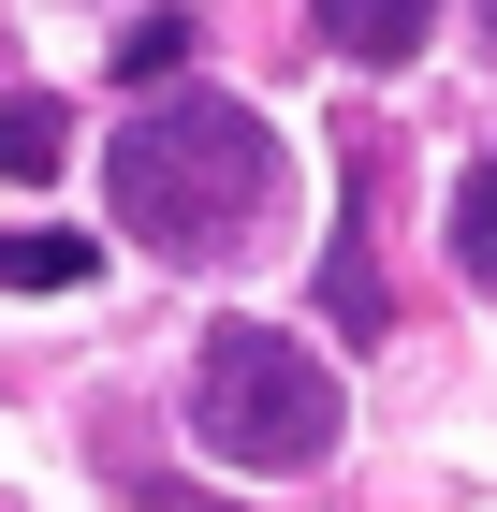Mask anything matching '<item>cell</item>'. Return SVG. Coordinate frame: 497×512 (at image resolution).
<instances>
[{"instance_id":"9c48e42d","label":"cell","mask_w":497,"mask_h":512,"mask_svg":"<svg viewBox=\"0 0 497 512\" xmlns=\"http://www.w3.org/2000/svg\"><path fill=\"white\" fill-rule=\"evenodd\" d=\"M483 30H497V0H483Z\"/></svg>"},{"instance_id":"3957f363","label":"cell","mask_w":497,"mask_h":512,"mask_svg":"<svg viewBox=\"0 0 497 512\" xmlns=\"http://www.w3.org/2000/svg\"><path fill=\"white\" fill-rule=\"evenodd\" d=\"M307 15H322V44H337V59H366V74L424 59V30H439V0H307Z\"/></svg>"},{"instance_id":"6da1fadb","label":"cell","mask_w":497,"mask_h":512,"mask_svg":"<svg viewBox=\"0 0 497 512\" xmlns=\"http://www.w3.org/2000/svg\"><path fill=\"white\" fill-rule=\"evenodd\" d=\"M103 191H117V235L147 264H249L293 220V161L234 88H161L147 118H117Z\"/></svg>"},{"instance_id":"5b68a950","label":"cell","mask_w":497,"mask_h":512,"mask_svg":"<svg viewBox=\"0 0 497 512\" xmlns=\"http://www.w3.org/2000/svg\"><path fill=\"white\" fill-rule=\"evenodd\" d=\"M74 278H88V235H59V220L0 235V293H74Z\"/></svg>"},{"instance_id":"277c9868","label":"cell","mask_w":497,"mask_h":512,"mask_svg":"<svg viewBox=\"0 0 497 512\" xmlns=\"http://www.w3.org/2000/svg\"><path fill=\"white\" fill-rule=\"evenodd\" d=\"M322 322H337V337H381V235H366V176H351L337 249H322Z\"/></svg>"},{"instance_id":"ba28073f","label":"cell","mask_w":497,"mask_h":512,"mask_svg":"<svg viewBox=\"0 0 497 512\" xmlns=\"http://www.w3.org/2000/svg\"><path fill=\"white\" fill-rule=\"evenodd\" d=\"M176 59H191V30H176V15H147V30L117 44V74H176Z\"/></svg>"},{"instance_id":"7a4b0ae2","label":"cell","mask_w":497,"mask_h":512,"mask_svg":"<svg viewBox=\"0 0 497 512\" xmlns=\"http://www.w3.org/2000/svg\"><path fill=\"white\" fill-rule=\"evenodd\" d=\"M337 366L293 352L278 322H205V352H191V439H205V469L234 483H307L322 454H337Z\"/></svg>"},{"instance_id":"8992f818","label":"cell","mask_w":497,"mask_h":512,"mask_svg":"<svg viewBox=\"0 0 497 512\" xmlns=\"http://www.w3.org/2000/svg\"><path fill=\"white\" fill-rule=\"evenodd\" d=\"M59 147H74V118H59L44 88H15V103H0V176H59Z\"/></svg>"},{"instance_id":"52a82bcc","label":"cell","mask_w":497,"mask_h":512,"mask_svg":"<svg viewBox=\"0 0 497 512\" xmlns=\"http://www.w3.org/2000/svg\"><path fill=\"white\" fill-rule=\"evenodd\" d=\"M454 264H468V278L497 293V147H483V161L454 176Z\"/></svg>"}]
</instances>
